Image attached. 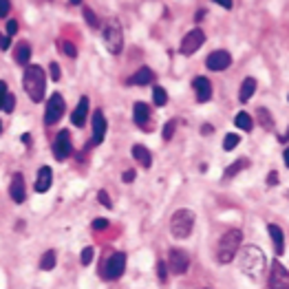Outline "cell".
<instances>
[{"label": "cell", "mask_w": 289, "mask_h": 289, "mask_svg": "<svg viewBox=\"0 0 289 289\" xmlns=\"http://www.w3.org/2000/svg\"><path fill=\"white\" fill-rule=\"evenodd\" d=\"M53 183V170L49 166H42L38 170V179H35V192H47Z\"/></svg>", "instance_id": "obj_19"}, {"label": "cell", "mask_w": 289, "mask_h": 289, "mask_svg": "<svg viewBox=\"0 0 289 289\" xmlns=\"http://www.w3.org/2000/svg\"><path fill=\"white\" fill-rule=\"evenodd\" d=\"M86 115H88V98H86V95H82V100L78 102V106H75V110H73V115H71L73 126L82 128V126L86 124Z\"/></svg>", "instance_id": "obj_17"}, {"label": "cell", "mask_w": 289, "mask_h": 289, "mask_svg": "<svg viewBox=\"0 0 289 289\" xmlns=\"http://www.w3.org/2000/svg\"><path fill=\"white\" fill-rule=\"evenodd\" d=\"M16 33H18V22L16 20H9V22H7V35L11 38V35H16Z\"/></svg>", "instance_id": "obj_38"}, {"label": "cell", "mask_w": 289, "mask_h": 289, "mask_svg": "<svg viewBox=\"0 0 289 289\" xmlns=\"http://www.w3.org/2000/svg\"><path fill=\"white\" fill-rule=\"evenodd\" d=\"M195 212L188 210V207H181V210H177L172 217H170V234L175 236V239H188L192 234V229H195Z\"/></svg>", "instance_id": "obj_4"}, {"label": "cell", "mask_w": 289, "mask_h": 289, "mask_svg": "<svg viewBox=\"0 0 289 289\" xmlns=\"http://www.w3.org/2000/svg\"><path fill=\"white\" fill-rule=\"evenodd\" d=\"M22 86H25L27 95L31 98V102L40 104L44 100V91H47V73L38 64H29L22 78Z\"/></svg>", "instance_id": "obj_2"}, {"label": "cell", "mask_w": 289, "mask_h": 289, "mask_svg": "<svg viewBox=\"0 0 289 289\" xmlns=\"http://www.w3.org/2000/svg\"><path fill=\"white\" fill-rule=\"evenodd\" d=\"M239 142H241L239 135H234V132H227L225 139H223V148H225V150H234V148L239 146Z\"/></svg>", "instance_id": "obj_30"}, {"label": "cell", "mask_w": 289, "mask_h": 289, "mask_svg": "<svg viewBox=\"0 0 289 289\" xmlns=\"http://www.w3.org/2000/svg\"><path fill=\"white\" fill-rule=\"evenodd\" d=\"M152 100L157 106H166L168 104V93H166V88H161V86H155L152 88Z\"/></svg>", "instance_id": "obj_26"}, {"label": "cell", "mask_w": 289, "mask_h": 289, "mask_svg": "<svg viewBox=\"0 0 289 289\" xmlns=\"http://www.w3.org/2000/svg\"><path fill=\"white\" fill-rule=\"evenodd\" d=\"M80 263H82L84 267L93 263V247H84L82 249V254H80Z\"/></svg>", "instance_id": "obj_32"}, {"label": "cell", "mask_w": 289, "mask_h": 289, "mask_svg": "<svg viewBox=\"0 0 289 289\" xmlns=\"http://www.w3.org/2000/svg\"><path fill=\"white\" fill-rule=\"evenodd\" d=\"M283 157H285V166L289 168V146H287V150H285V155H283Z\"/></svg>", "instance_id": "obj_46"}, {"label": "cell", "mask_w": 289, "mask_h": 289, "mask_svg": "<svg viewBox=\"0 0 289 289\" xmlns=\"http://www.w3.org/2000/svg\"><path fill=\"white\" fill-rule=\"evenodd\" d=\"M9 197L13 199V203H25V197H27V190H25V177L20 172H16L11 177V183H9Z\"/></svg>", "instance_id": "obj_14"}, {"label": "cell", "mask_w": 289, "mask_h": 289, "mask_svg": "<svg viewBox=\"0 0 289 289\" xmlns=\"http://www.w3.org/2000/svg\"><path fill=\"white\" fill-rule=\"evenodd\" d=\"M22 142H25V144H31V135H22Z\"/></svg>", "instance_id": "obj_47"}, {"label": "cell", "mask_w": 289, "mask_h": 289, "mask_svg": "<svg viewBox=\"0 0 289 289\" xmlns=\"http://www.w3.org/2000/svg\"><path fill=\"white\" fill-rule=\"evenodd\" d=\"M132 157H135V161H139V164H142V168H150V166H152V155H150V150H148L146 146H142V144H135V146H132Z\"/></svg>", "instance_id": "obj_20"}, {"label": "cell", "mask_w": 289, "mask_h": 289, "mask_svg": "<svg viewBox=\"0 0 289 289\" xmlns=\"http://www.w3.org/2000/svg\"><path fill=\"white\" fill-rule=\"evenodd\" d=\"M13 57H16L18 64H29V60H31V44L29 42H18L16 51H13Z\"/></svg>", "instance_id": "obj_22"}, {"label": "cell", "mask_w": 289, "mask_h": 289, "mask_svg": "<svg viewBox=\"0 0 289 289\" xmlns=\"http://www.w3.org/2000/svg\"><path fill=\"white\" fill-rule=\"evenodd\" d=\"M267 183H269V186H276V183H278V172H276V170H272V172H269Z\"/></svg>", "instance_id": "obj_42"}, {"label": "cell", "mask_w": 289, "mask_h": 289, "mask_svg": "<svg viewBox=\"0 0 289 289\" xmlns=\"http://www.w3.org/2000/svg\"><path fill=\"white\" fill-rule=\"evenodd\" d=\"M267 232L272 236V243H274V252H276V256H283V252H285V234H283V229H280L278 225L269 223L267 225Z\"/></svg>", "instance_id": "obj_18"}, {"label": "cell", "mask_w": 289, "mask_h": 289, "mask_svg": "<svg viewBox=\"0 0 289 289\" xmlns=\"http://www.w3.org/2000/svg\"><path fill=\"white\" fill-rule=\"evenodd\" d=\"M49 71H51V80H53V82H57V80H60V66H57V62H51Z\"/></svg>", "instance_id": "obj_37"}, {"label": "cell", "mask_w": 289, "mask_h": 289, "mask_svg": "<svg viewBox=\"0 0 289 289\" xmlns=\"http://www.w3.org/2000/svg\"><path fill=\"white\" fill-rule=\"evenodd\" d=\"M157 274H159V280H161V283H166V278H168V267H166L164 261L157 263Z\"/></svg>", "instance_id": "obj_36"}, {"label": "cell", "mask_w": 289, "mask_h": 289, "mask_svg": "<svg viewBox=\"0 0 289 289\" xmlns=\"http://www.w3.org/2000/svg\"><path fill=\"white\" fill-rule=\"evenodd\" d=\"M60 51L64 55H69V57H75L78 55V49L73 47V42H69V40H60Z\"/></svg>", "instance_id": "obj_31"}, {"label": "cell", "mask_w": 289, "mask_h": 289, "mask_svg": "<svg viewBox=\"0 0 289 289\" xmlns=\"http://www.w3.org/2000/svg\"><path fill=\"white\" fill-rule=\"evenodd\" d=\"M258 120H261V126H265L267 130H272L274 128V122H272V117H269V110L267 108H258Z\"/></svg>", "instance_id": "obj_29"}, {"label": "cell", "mask_w": 289, "mask_h": 289, "mask_svg": "<svg viewBox=\"0 0 289 289\" xmlns=\"http://www.w3.org/2000/svg\"><path fill=\"white\" fill-rule=\"evenodd\" d=\"M13 108H16V95H7V100H5V104H3V110L5 113H13Z\"/></svg>", "instance_id": "obj_33"}, {"label": "cell", "mask_w": 289, "mask_h": 289, "mask_svg": "<svg viewBox=\"0 0 289 289\" xmlns=\"http://www.w3.org/2000/svg\"><path fill=\"white\" fill-rule=\"evenodd\" d=\"M69 3H71V5H80V3H82V0H69Z\"/></svg>", "instance_id": "obj_49"}, {"label": "cell", "mask_w": 289, "mask_h": 289, "mask_svg": "<svg viewBox=\"0 0 289 289\" xmlns=\"http://www.w3.org/2000/svg\"><path fill=\"white\" fill-rule=\"evenodd\" d=\"M254 91H256V80L254 78H245V80H243V84H241V91H239V100L241 102L252 100Z\"/></svg>", "instance_id": "obj_23"}, {"label": "cell", "mask_w": 289, "mask_h": 289, "mask_svg": "<svg viewBox=\"0 0 289 289\" xmlns=\"http://www.w3.org/2000/svg\"><path fill=\"white\" fill-rule=\"evenodd\" d=\"M239 267L247 278L258 283V280H263L265 267H267V256H265V252L261 247L245 245L241 249V256H239Z\"/></svg>", "instance_id": "obj_1"}, {"label": "cell", "mask_w": 289, "mask_h": 289, "mask_svg": "<svg viewBox=\"0 0 289 289\" xmlns=\"http://www.w3.org/2000/svg\"><path fill=\"white\" fill-rule=\"evenodd\" d=\"M192 88H195L197 100L201 104L212 98V84H210V80L203 78V75H197L195 80H192Z\"/></svg>", "instance_id": "obj_15"}, {"label": "cell", "mask_w": 289, "mask_h": 289, "mask_svg": "<svg viewBox=\"0 0 289 289\" xmlns=\"http://www.w3.org/2000/svg\"><path fill=\"white\" fill-rule=\"evenodd\" d=\"M64 108H66V104H64V98L60 93H53L49 98L47 102V110H44V124L47 126H53L62 120V115H64Z\"/></svg>", "instance_id": "obj_6"}, {"label": "cell", "mask_w": 289, "mask_h": 289, "mask_svg": "<svg viewBox=\"0 0 289 289\" xmlns=\"http://www.w3.org/2000/svg\"><path fill=\"white\" fill-rule=\"evenodd\" d=\"M124 269H126V254L124 252H115V254L102 265V276L106 280H115L122 276Z\"/></svg>", "instance_id": "obj_7"}, {"label": "cell", "mask_w": 289, "mask_h": 289, "mask_svg": "<svg viewBox=\"0 0 289 289\" xmlns=\"http://www.w3.org/2000/svg\"><path fill=\"white\" fill-rule=\"evenodd\" d=\"M269 287L272 289H289V272L280 261L272 263V272H269Z\"/></svg>", "instance_id": "obj_11"}, {"label": "cell", "mask_w": 289, "mask_h": 289, "mask_svg": "<svg viewBox=\"0 0 289 289\" xmlns=\"http://www.w3.org/2000/svg\"><path fill=\"white\" fill-rule=\"evenodd\" d=\"M106 117H104L102 110H95L93 113V139H91V146H100L104 142V137H106Z\"/></svg>", "instance_id": "obj_13"}, {"label": "cell", "mask_w": 289, "mask_h": 289, "mask_svg": "<svg viewBox=\"0 0 289 289\" xmlns=\"http://www.w3.org/2000/svg\"><path fill=\"white\" fill-rule=\"evenodd\" d=\"M175 128H177V124H175L172 120H170V122L164 126V139H166V142H168V139H172V135H175Z\"/></svg>", "instance_id": "obj_34"}, {"label": "cell", "mask_w": 289, "mask_h": 289, "mask_svg": "<svg viewBox=\"0 0 289 289\" xmlns=\"http://www.w3.org/2000/svg\"><path fill=\"white\" fill-rule=\"evenodd\" d=\"M278 139H280V142H287V139H289V130L285 132V135H283V137H278Z\"/></svg>", "instance_id": "obj_48"}, {"label": "cell", "mask_w": 289, "mask_h": 289, "mask_svg": "<svg viewBox=\"0 0 289 289\" xmlns=\"http://www.w3.org/2000/svg\"><path fill=\"white\" fill-rule=\"evenodd\" d=\"M155 80V73L148 69V66H142L135 75H132L130 80H128V84H135V86H146V84H150Z\"/></svg>", "instance_id": "obj_21"}, {"label": "cell", "mask_w": 289, "mask_h": 289, "mask_svg": "<svg viewBox=\"0 0 289 289\" xmlns=\"http://www.w3.org/2000/svg\"><path fill=\"white\" fill-rule=\"evenodd\" d=\"M9 9H11V3H9V0H0V18H5L7 13H9Z\"/></svg>", "instance_id": "obj_39"}, {"label": "cell", "mask_w": 289, "mask_h": 289, "mask_svg": "<svg viewBox=\"0 0 289 289\" xmlns=\"http://www.w3.org/2000/svg\"><path fill=\"white\" fill-rule=\"evenodd\" d=\"M82 13H84V20L88 22V27L100 29V18L95 16V11H93V9H88V7H84V9H82Z\"/></svg>", "instance_id": "obj_28"}, {"label": "cell", "mask_w": 289, "mask_h": 289, "mask_svg": "<svg viewBox=\"0 0 289 289\" xmlns=\"http://www.w3.org/2000/svg\"><path fill=\"white\" fill-rule=\"evenodd\" d=\"M229 64H232V55H229L227 51H223V49L212 51V53L207 55V60H205V66L210 71H225Z\"/></svg>", "instance_id": "obj_12"}, {"label": "cell", "mask_w": 289, "mask_h": 289, "mask_svg": "<svg viewBox=\"0 0 289 289\" xmlns=\"http://www.w3.org/2000/svg\"><path fill=\"white\" fill-rule=\"evenodd\" d=\"M212 3L221 5V7H223V9H232V0H212Z\"/></svg>", "instance_id": "obj_44"}, {"label": "cell", "mask_w": 289, "mask_h": 289, "mask_svg": "<svg viewBox=\"0 0 289 289\" xmlns=\"http://www.w3.org/2000/svg\"><path fill=\"white\" fill-rule=\"evenodd\" d=\"M108 227V221L106 219H95L93 221V229H106Z\"/></svg>", "instance_id": "obj_40"}, {"label": "cell", "mask_w": 289, "mask_h": 289, "mask_svg": "<svg viewBox=\"0 0 289 289\" xmlns=\"http://www.w3.org/2000/svg\"><path fill=\"white\" fill-rule=\"evenodd\" d=\"M7 84L5 82H0V108H3V104H5V100H7Z\"/></svg>", "instance_id": "obj_41"}, {"label": "cell", "mask_w": 289, "mask_h": 289, "mask_svg": "<svg viewBox=\"0 0 289 289\" xmlns=\"http://www.w3.org/2000/svg\"><path fill=\"white\" fill-rule=\"evenodd\" d=\"M71 155H73V142H71L69 130H60L55 142H53V157L57 161H64V159H69Z\"/></svg>", "instance_id": "obj_10"}, {"label": "cell", "mask_w": 289, "mask_h": 289, "mask_svg": "<svg viewBox=\"0 0 289 289\" xmlns=\"http://www.w3.org/2000/svg\"><path fill=\"white\" fill-rule=\"evenodd\" d=\"M98 201H100L104 207H113V203H110V197H108L106 190H100V192H98Z\"/></svg>", "instance_id": "obj_35"}, {"label": "cell", "mask_w": 289, "mask_h": 289, "mask_svg": "<svg viewBox=\"0 0 289 289\" xmlns=\"http://www.w3.org/2000/svg\"><path fill=\"white\" fill-rule=\"evenodd\" d=\"M203 44H205V33H203V29L195 27L192 31H188L186 35H183V40H181V53H183V55H192V53H197V51L201 49Z\"/></svg>", "instance_id": "obj_8"}, {"label": "cell", "mask_w": 289, "mask_h": 289, "mask_svg": "<svg viewBox=\"0 0 289 289\" xmlns=\"http://www.w3.org/2000/svg\"><path fill=\"white\" fill-rule=\"evenodd\" d=\"M3 44H5V38H3V35H0V51H3Z\"/></svg>", "instance_id": "obj_50"}, {"label": "cell", "mask_w": 289, "mask_h": 289, "mask_svg": "<svg viewBox=\"0 0 289 289\" xmlns=\"http://www.w3.org/2000/svg\"><path fill=\"white\" fill-rule=\"evenodd\" d=\"M0 132H3V124H0Z\"/></svg>", "instance_id": "obj_51"}, {"label": "cell", "mask_w": 289, "mask_h": 289, "mask_svg": "<svg viewBox=\"0 0 289 289\" xmlns=\"http://www.w3.org/2000/svg\"><path fill=\"white\" fill-rule=\"evenodd\" d=\"M53 267H55V252L49 249V252H44L42 258H40V269L49 272V269H53Z\"/></svg>", "instance_id": "obj_25"}, {"label": "cell", "mask_w": 289, "mask_h": 289, "mask_svg": "<svg viewBox=\"0 0 289 289\" xmlns=\"http://www.w3.org/2000/svg\"><path fill=\"white\" fill-rule=\"evenodd\" d=\"M122 179H124L126 183H130L132 179H135V170H126V172H124V177H122Z\"/></svg>", "instance_id": "obj_43"}, {"label": "cell", "mask_w": 289, "mask_h": 289, "mask_svg": "<svg viewBox=\"0 0 289 289\" xmlns=\"http://www.w3.org/2000/svg\"><path fill=\"white\" fill-rule=\"evenodd\" d=\"M168 267H170V272H172L175 276H183V274L188 272V267H190L188 252H183V249H170V254H168Z\"/></svg>", "instance_id": "obj_9"}, {"label": "cell", "mask_w": 289, "mask_h": 289, "mask_svg": "<svg viewBox=\"0 0 289 289\" xmlns=\"http://www.w3.org/2000/svg\"><path fill=\"white\" fill-rule=\"evenodd\" d=\"M247 166H249V159H239V161H234V164L225 170V177H234V175H239L241 170H243V168H247Z\"/></svg>", "instance_id": "obj_27"}, {"label": "cell", "mask_w": 289, "mask_h": 289, "mask_svg": "<svg viewBox=\"0 0 289 289\" xmlns=\"http://www.w3.org/2000/svg\"><path fill=\"white\" fill-rule=\"evenodd\" d=\"M132 122H135L139 128H148V122H150V106L144 102H135V106H132Z\"/></svg>", "instance_id": "obj_16"}, {"label": "cell", "mask_w": 289, "mask_h": 289, "mask_svg": "<svg viewBox=\"0 0 289 289\" xmlns=\"http://www.w3.org/2000/svg\"><path fill=\"white\" fill-rule=\"evenodd\" d=\"M201 132H203V135H212L214 128H212V126H207V124H203V126H201Z\"/></svg>", "instance_id": "obj_45"}, {"label": "cell", "mask_w": 289, "mask_h": 289, "mask_svg": "<svg viewBox=\"0 0 289 289\" xmlns=\"http://www.w3.org/2000/svg\"><path fill=\"white\" fill-rule=\"evenodd\" d=\"M234 124H236V128H241V130H245V132H249L252 128H254V120H252V115H249V113H245V110L236 113Z\"/></svg>", "instance_id": "obj_24"}, {"label": "cell", "mask_w": 289, "mask_h": 289, "mask_svg": "<svg viewBox=\"0 0 289 289\" xmlns=\"http://www.w3.org/2000/svg\"><path fill=\"white\" fill-rule=\"evenodd\" d=\"M241 243H243L241 229H227V232L219 239V245H217V261H219V263H229V261H234V256L239 254V249H241Z\"/></svg>", "instance_id": "obj_3"}, {"label": "cell", "mask_w": 289, "mask_h": 289, "mask_svg": "<svg viewBox=\"0 0 289 289\" xmlns=\"http://www.w3.org/2000/svg\"><path fill=\"white\" fill-rule=\"evenodd\" d=\"M104 44H106V49L113 55L122 53V49H124V33H122V25L117 20H108L106 25H104Z\"/></svg>", "instance_id": "obj_5"}]
</instances>
